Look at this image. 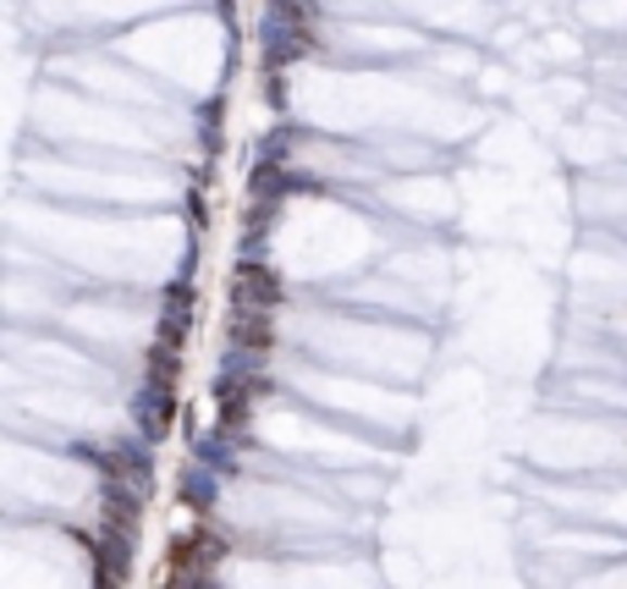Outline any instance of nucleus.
<instances>
[{
  "label": "nucleus",
  "mask_w": 627,
  "mask_h": 589,
  "mask_svg": "<svg viewBox=\"0 0 627 589\" xmlns=\"http://www.w3.org/2000/svg\"><path fill=\"white\" fill-rule=\"evenodd\" d=\"M281 303V276L276 271H264L253 260H242L231 271V309H248V314H276Z\"/></svg>",
  "instance_id": "f03ea898"
},
{
  "label": "nucleus",
  "mask_w": 627,
  "mask_h": 589,
  "mask_svg": "<svg viewBox=\"0 0 627 589\" xmlns=\"http://www.w3.org/2000/svg\"><path fill=\"white\" fill-rule=\"evenodd\" d=\"M133 425L143 441H165L171 425H176V380H138L133 391Z\"/></svg>",
  "instance_id": "f257e3e1"
},
{
  "label": "nucleus",
  "mask_w": 627,
  "mask_h": 589,
  "mask_svg": "<svg viewBox=\"0 0 627 589\" xmlns=\"http://www.w3.org/2000/svg\"><path fill=\"white\" fill-rule=\"evenodd\" d=\"M221 551H226V540H215L210 529H193V535H183V540H171L165 567H171V578H183V573H204Z\"/></svg>",
  "instance_id": "20e7f679"
},
{
  "label": "nucleus",
  "mask_w": 627,
  "mask_h": 589,
  "mask_svg": "<svg viewBox=\"0 0 627 589\" xmlns=\"http://www.w3.org/2000/svg\"><path fill=\"white\" fill-rule=\"evenodd\" d=\"M276 342V314H248V309H231L226 319V348H242V353H271Z\"/></svg>",
  "instance_id": "39448f33"
},
{
  "label": "nucleus",
  "mask_w": 627,
  "mask_h": 589,
  "mask_svg": "<svg viewBox=\"0 0 627 589\" xmlns=\"http://www.w3.org/2000/svg\"><path fill=\"white\" fill-rule=\"evenodd\" d=\"M176 496H183L193 513H210L215 501H221V474H215V468H204V463H188V468H183V479H176Z\"/></svg>",
  "instance_id": "423d86ee"
},
{
  "label": "nucleus",
  "mask_w": 627,
  "mask_h": 589,
  "mask_svg": "<svg viewBox=\"0 0 627 589\" xmlns=\"http://www.w3.org/2000/svg\"><path fill=\"white\" fill-rule=\"evenodd\" d=\"M193 330V281H171L165 287V303H160V325H154V342H171L183 348Z\"/></svg>",
  "instance_id": "7ed1b4c3"
},
{
  "label": "nucleus",
  "mask_w": 627,
  "mask_h": 589,
  "mask_svg": "<svg viewBox=\"0 0 627 589\" xmlns=\"http://www.w3.org/2000/svg\"><path fill=\"white\" fill-rule=\"evenodd\" d=\"M231 458H237V436L231 430H210V436H199L193 441V463H204V468H231Z\"/></svg>",
  "instance_id": "0eeeda50"
}]
</instances>
